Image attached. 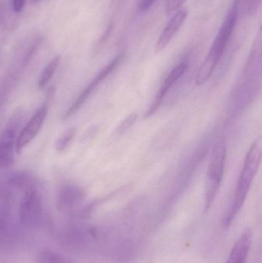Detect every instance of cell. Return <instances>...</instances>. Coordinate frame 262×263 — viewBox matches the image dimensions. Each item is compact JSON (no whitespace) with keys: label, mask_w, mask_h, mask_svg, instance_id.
I'll use <instances>...</instances> for the list:
<instances>
[{"label":"cell","mask_w":262,"mask_h":263,"mask_svg":"<svg viewBox=\"0 0 262 263\" xmlns=\"http://www.w3.org/2000/svg\"><path fill=\"white\" fill-rule=\"evenodd\" d=\"M136 119V114H132V115L129 116V117H128L127 119H126V120L123 121V123L120 125L119 127L118 128L117 133H118V134H122V133L127 130L130 126H132V124H134Z\"/></svg>","instance_id":"obj_17"},{"label":"cell","mask_w":262,"mask_h":263,"mask_svg":"<svg viewBox=\"0 0 262 263\" xmlns=\"http://www.w3.org/2000/svg\"><path fill=\"white\" fill-rule=\"evenodd\" d=\"M156 1L157 0H141L138 4V8L140 10L145 12V11L149 10Z\"/></svg>","instance_id":"obj_18"},{"label":"cell","mask_w":262,"mask_h":263,"mask_svg":"<svg viewBox=\"0 0 262 263\" xmlns=\"http://www.w3.org/2000/svg\"><path fill=\"white\" fill-rule=\"evenodd\" d=\"M47 114L48 106L46 104L42 105L37 109L36 112L34 114L17 137L15 141V150L17 153H20L28 144L30 143L35 139V136L41 130Z\"/></svg>","instance_id":"obj_6"},{"label":"cell","mask_w":262,"mask_h":263,"mask_svg":"<svg viewBox=\"0 0 262 263\" xmlns=\"http://www.w3.org/2000/svg\"><path fill=\"white\" fill-rule=\"evenodd\" d=\"M187 0H166V15H171L175 13L176 11L186 3Z\"/></svg>","instance_id":"obj_15"},{"label":"cell","mask_w":262,"mask_h":263,"mask_svg":"<svg viewBox=\"0 0 262 263\" xmlns=\"http://www.w3.org/2000/svg\"><path fill=\"white\" fill-rule=\"evenodd\" d=\"M226 159L225 142L219 141L215 145L208 171L207 184L205 194V208L209 210L216 197L224 173Z\"/></svg>","instance_id":"obj_3"},{"label":"cell","mask_w":262,"mask_h":263,"mask_svg":"<svg viewBox=\"0 0 262 263\" xmlns=\"http://www.w3.org/2000/svg\"><path fill=\"white\" fill-rule=\"evenodd\" d=\"M75 133H76V129L75 128H70L68 129L59 139L57 140L56 144H55V148L57 151L63 153V151L66 149L68 145L70 143L71 141L73 139L75 136Z\"/></svg>","instance_id":"obj_14"},{"label":"cell","mask_w":262,"mask_h":263,"mask_svg":"<svg viewBox=\"0 0 262 263\" xmlns=\"http://www.w3.org/2000/svg\"><path fill=\"white\" fill-rule=\"evenodd\" d=\"M37 263H73L70 259L58 252L47 250L42 252L37 259Z\"/></svg>","instance_id":"obj_13"},{"label":"cell","mask_w":262,"mask_h":263,"mask_svg":"<svg viewBox=\"0 0 262 263\" xmlns=\"http://www.w3.org/2000/svg\"><path fill=\"white\" fill-rule=\"evenodd\" d=\"M15 141V131L12 129H5L0 135V170L12 164Z\"/></svg>","instance_id":"obj_9"},{"label":"cell","mask_w":262,"mask_h":263,"mask_svg":"<svg viewBox=\"0 0 262 263\" xmlns=\"http://www.w3.org/2000/svg\"><path fill=\"white\" fill-rule=\"evenodd\" d=\"M34 2H37L38 1V0H33Z\"/></svg>","instance_id":"obj_21"},{"label":"cell","mask_w":262,"mask_h":263,"mask_svg":"<svg viewBox=\"0 0 262 263\" xmlns=\"http://www.w3.org/2000/svg\"><path fill=\"white\" fill-rule=\"evenodd\" d=\"M187 69L188 63L186 62H183V63H180V64H178V66H175V68L172 69V71L169 72V75L166 77V80H165L163 86H161L159 91L157 93L156 97H155L152 106L149 108L147 112L145 114L146 118L152 116L157 110V109L161 105L163 98L166 97L169 89L184 75Z\"/></svg>","instance_id":"obj_8"},{"label":"cell","mask_w":262,"mask_h":263,"mask_svg":"<svg viewBox=\"0 0 262 263\" xmlns=\"http://www.w3.org/2000/svg\"><path fill=\"white\" fill-rule=\"evenodd\" d=\"M6 233H7V230H6V222H5L3 219L0 218V245L6 239Z\"/></svg>","instance_id":"obj_20"},{"label":"cell","mask_w":262,"mask_h":263,"mask_svg":"<svg viewBox=\"0 0 262 263\" xmlns=\"http://www.w3.org/2000/svg\"><path fill=\"white\" fill-rule=\"evenodd\" d=\"M60 61H61V57L57 55L43 69L38 80V86L39 89H43L52 80Z\"/></svg>","instance_id":"obj_12"},{"label":"cell","mask_w":262,"mask_h":263,"mask_svg":"<svg viewBox=\"0 0 262 263\" xmlns=\"http://www.w3.org/2000/svg\"><path fill=\"white\" fill-rule=\"evenodd\" d=\"M187 9H180L174 13L163 32L160 34L155 46V53H159L164 50L172 41L175 34L179 31L187 18Z\"/></svg>","instance_id":"obj_7"},{"label":"cell","mask_w":262,"mask_h":263,"mask_svg":"<svg viewBox=\"0 0 262 263\" xmlns=\"http://www.w3.org/2000/svg\"><path fill=\"white\" fill-rule=\"evenodd\" d=\"M26 0H12V9L14 12L19 13L23 10Z\"/></svg>","instance_id":"obj_19"},{"label":"cell","mask_w":262,"mask_h":263,"mask_svg":"<svg viewBox=\"0 0 262 263\" xmlns=\"http://www.w3.org/2000/svg\"><path fill=\"white\" fill-rule=\"evenodd\" d=\"M261 155V146L259 142L256 141L248 152L235 190L233 204L223 221L224 227L226 228L230 227L244 204L251 184L259 166Z\"/></svg>","instance_id":"obj_2"},{"label":"cell","mask_w":262,"mask_h":263,"mask_svg":"<svg viewBox=\"0 0 262 263\" xmlns=\"http://www.w3.org/2000/svg\"><path fill=\"white\" fill-rule=\"evenodd\" d=\"M83 190L78 186L68 185L62 189L58 196V206L62 210H69L83 199Z\"/></svg>","instance_id":"obj_11"},{"label":"cell","mask_w":262,"mask_h":263,"mask_svg":"<svg viewBox=\"0 0 262 263\" xmlns=\"http://www.w3.org/2000/svg\"><path fill=\"white\" fill-rule=\"evenodd\" d=\"M243 7L249 14L256 12L261 3V0H243Z\"/></svg>","instance_id":"obj_16"},{"label":"cell","mask_w":262,"mask_h":263,"mask_svg":"<svg viewBox=\"0 0 262 263\" xmlns=\"http://www.w3.org/2000/svg\"><path fill=\"white\" fill-rule=\"evenodd\" d=\"M43 215L41 197L35 190L26 191L19 205L20 222L25 227H33L38 225Z\"/></svg>","instance_id":"obj_4"},{"label":"cell","mask_w":262,"mask_h":263,"mask_svg":"<svg viewBox=\"0 0 262 263\" xmlns=\"http://www.w3.org/2000/svg\"><path fill=\"white\" fill-rule=\"evenodd\" d=\"M123 54H120L118 57H115L111 63L106 65V66L95 76L94 80L89 83V86H88L83 91V92L78 96V98L74 102L73 104L66 111V114H65L64 119L69 118L71 116L73 115L75 112H76L77 111L80 109V107L84 104L86 100L89 98V96L98 87V85H99L114 69H116L117 66L119 65V63H121L122 60H123Z\"/></svg>","instance_id":"obj_5"},{"label":"cell","mask_w":262,"mask_h":263,"mask_svg":"<svg viewBox=\"0 0 262 263\" xmlns=\"http://www.w3.org/2000/svg\"><path fill=\"white\" fill-rule=\"evenodd\" d=\"M238 18V1L235 2L228 12L210 50L197 72L195 83L203 85L210 78L217 65L224 54L225 50L232 38Z\"/></svg>","instance_id":"obj_1"},{"label":"cell","mask_w":262,"mask_h":263,"mask_svg":"<svg viewBox=\"0 0 262 263\" xmlns=\"http://www.w3.org/2000/svg\"><path fill=\"white\" fill-rule=\"evenodd\" d=\"M252 243V232L246 230L231 251L227 263H246Z\"/></svg>","instance_id":"obj_10"}]
</instances>
